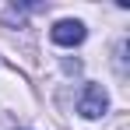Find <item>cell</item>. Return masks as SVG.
Segmentation results:
<instances>
[{"label":"cell","instance_id":"obj_2","mask_svg":"<svg viewBox=\"0 0 130 130\" xmlns=\"http://www.w3.org/2000/svg\"><path fill=\"white\" fill-rule=\"evenodd\" d=\"M49 35H53V42H56V46H77V42H85V25L63 18V21L53 25V32H49Z\"/></svg>","mask_w":130,"mask_h":130},{"label":"cell","instance_id":"obj_1","mask_svg":"<svg viewBox=\"0 0 130 130\" xmlns=\"http://www.w3.org/2000/svg\"><path fill=\"white\" fill-rule=\"evenodd\" d=\"M109 106V95H106V88L102 85H88L85 88V95H81V102H77V112L85 116V120H95V116H102Z\"/></svg>","mask_w":130,"mask_h":130}]
</instances>
